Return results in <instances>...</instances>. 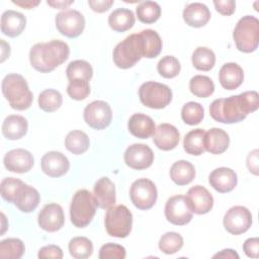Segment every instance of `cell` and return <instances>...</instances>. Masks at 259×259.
<instances>
[{"label": "cell", "mask_w": 259, "mask_h": 259, "mask_svg": "<svg viewBox=\"0 0 259 259\" xmlns=\"http://www.w3.org/2000/svg\"><path fill=\"white\" fill-rule=\"evenodd\" d=\"M244 80L243 69L236 63H227L223 65L219 72V81L227 90L237 89Z\"/></svg>", "instance_id": "4316f807"}, {"label": "cell", "mask_w": 259, "mask_h": 259, "mask_svg": "<svg viewBox=\"0 0 259 259\" xmlns=\"http://www.w3.org/2000/svg\"><path fill=\"white\" fill-rule=\"evenodd\" d=\"M112 56L114 64L120 69L135 66L144 57V41L140 32L133 33L117 44Z\"/></svg>", "instance_id": "3957f363"}, {"label": "cell", "mask_w": 259, "mask_h": 259, "mask_svg": "<svg viewBox=\"0 0 259 259\" xmlns=\"http://www.w3.org/2000/svg\"><path fill=\"white\" fill-rule=\"evenodd\" d=\"M2 93L9 105L16 110H25L30 107L33 95L26 80L19 74H8L2 81Z\"/></svg>", "instance_id": "7a4b0ae2"}, {"label": "cell", "mask_w": 259, "mask_h": 259, "mask_svg": "<svg viewBox=\"0 0 259 259\" xmlns=\"http://www.w3.org/2000/svg\"><path fill=\"white\" fill-rule=\"evenodd\" d=\"M165 217L168 222L176 226H184L192 220V211L184 195H174L166 201Z\"/></svg>", "instance_id": "4fadbf2b"}, {"label": "cell", "mask_w": 259, "mask_h": 259, "mask_svg": "<svg viewBox=\"0 0 259 259\" xmlns=\"http://www.w3.org/2000/svg\"><path fill=\"white\" fill-rule=\"evenodd\" d=\"M204 116V109L198 102L190 101L183 105L181 109L182 120L189 125H195L201 122Z\"/></svg>", "instance_id": "60d3db41"}, {"label": "cell", "mask_w": 259, "mask_h": 259, "mask_svg": "<svg viewBox=\"0 0 259 259\" xmlns=\"http://www.w3.org/2000/svg\"><path fill=\"white\" fill-rule=\"evenodd\" d=\"M233 38L240 52H254L259 44V20L252 15L240 18L235 26Z\"/></svg>", "instance_id": "5b68a950"}, {"label": "cell", "mask_w": 259, "mask_h": 259, "mask_svg": "<svg viewBox=\"0 0 259 259\" xmlns=\"http://www.w3.org/2000/svg\"><path fill=\"white\" fill-rule=\"evenodd\" d=\"M138 19L143 23H154L161 15V7L157 2L144 1L141 2L136 10Z\"/></svg>", "instance_id": "74e56055"}, {"label": "cell", "mask_w": 259, "mask_h": 259, "mask_svg": "<svg viewBox=\"0 0 259 259\" xmlns=\"http://www.w3.org/2000/svg\"><path fill=\"white\" fill-rule=\"evenodd\" d=\"M93 195L97 206L103 209H108L115 203V186L108 177L98 179L93 188Z\"/></svg>", "instance_id": "44dd1931"}, {"label": "cell", "mask_w": 259, "mask_h": 259, "mask_svg": "<svg viewBox=\"0 0 259 259\" xmlns=\"http://www.w3.org/2000/svg\"><path fill=\"white\" fill-rule=\"evenodd\" d=\"M114 1L113 0H89L88 5L90 8L98 13H102L107 11L112 5Z\"/></svg>", "instance_id": "816d5d0a"}, {"label": "cell", "mask_w": 259, "mask_h": 259, "mask_svg": "<svg viewBox=\"0 0 259 259\" xmlns=\"http://www.w3.org/2000/svg\"><path fill=\"white\" fill-rule=\"evenodd\" d=\"M90 145L88 136L82 131H72L65 139V146L68 151L75 155L85 153Z\"/></svg>", "instance_id": "d6a6232c"}, {"label": "cell", "mask_w": 259, "mask_h": 259, "mask_svg": "<svg viewBox=\"0 0 259 259\" xmlns=\"http://www.w3.org/2000/svg\"><path fill=\"white\" fill-rule=\"evenodd\" d=\"M105 229L109 236L125 238L130 235L133 226V214L123 204L113 205L106 211L104 219Z\"/></svg>", "instance_id": "52a82bcc"}, {"label": "cell", "mask_w": 259, "mask_h": 259, "mask_svg": "<svg viewBox=\"0 0 259 259\" xmlns=\"http://www.w3.org/2000/svg\"><path fill=\"white\" fill-rule=\"evenodd\" d=\"M135 20L133 11L126 8H117L108 16V24L110 28L117 32H123L131 29L135 24Z\"/></svg>", "instance_id": "f546056e"}, {"label": "cell", "mask_w": 259, "mask_h": 259, "mask_svg": "<svg viewBox=\"0 0 259 259\" xmlns=\"http://www.w3.org/2000/svg\"><path fill=\"white\" fill-rule=\"evenodd\" d=\"M25 247L23 242L17 238H9L0 242V258L18 259L24 254Z\"/></svg>", "instance_id": "8d00e7d4"}, {"label": "cell", "mask_w": 259, "mask_h": 259, "mask_svg": "<svg viewBox=\"0 0 259 259\" xmlns=\"http://www.w3.org/2000/svg\"><path fill=\"white\" fill-rule=\"evenodd\" d=\"M96 201L94 195L87 189L75 192L70 205V219L77 228L87 227L96 212Z\"/></svg>", "instance_id": "277c9868"}, {"label": "cell", "mask_w": 259, "mask_h": 259, "mask_svg": "<svg viewBox=\"0 0 259 259\" xmlns=\"http://www.w3.org/2000/svg\"><path fill=\"white\" fill-rule=\"evenodd\" d=\"M192 65L199 71H209L215 63L214 53L205 47H198L194 50L191 57Z\"/></svg>", "instance_id": "e575fe53"}, {"label": "cell", "mask_w": 259, "mask_h": 259, "mask_svg": "<svg viewBox=\"0 0 259 259\" xmlns=\"http://www.w3.org/2000/svg\"><path fill=\"white\" fill-rule=\"evenodd\" d=\"M63 97L61 93L55 89H46L38 96V106L46 112H53L62 105Z\"/></svg>", "instance_id": "ab89813d"}, {"label": "cell", "mask_w": 259, "mask_h": 259, "mask_svg": "<svg viewBox=\"0 0 259 259\" xmlns=\"http://www.w3.org/2000/svg\"><path fill=\"white\" fill-rule=\"evenodd\" d=\"M213 257H221V258H239V255L232 249H225L222 250L220 253H217L215 255H213Z\"/></svg>", "instance_id": "11a10c76"}, {"label": "cell", "mask_w": 259, "mask_h": 259, "mask_svg": "<svg viewBox=\"0 0 259 259\" xmlns=\"http://www.w3.org/2000/svg\"><path fill=\"white\" fill-rule=\"evenodd\" d=\"M40 165L42 172L50 177H61L65 175L70 168L68 158L57 151H51L45 154L41 158Z\"/></svg>", "instance_id": "ac0fdd59"}, {"label": "cell", "mask_w": 259, "mask_h": 259, "mask_svg": "<svg viewBox=\"0 0 259 259\" xmlns=\"http://www.w3.org/2000/svg\"><path fill=\"white\" fill-rule=\"evenodd\" d=\"M130 196L137 208L147 210L156 203L158 192L152 180L141 178L133 182L130 189Z\"/></svg>", "instance_id": "9c48e42d"}, {"label": "cell", "mask_w": 259, "mask_h": 259, "mask_svg": "<svg viewBox=\"0 0 259 259\" xmlns=\"http://www.w3.org/2000/svg\"><path fill=\"white\" fill-rule=\"evenodd\" d=\"M23 183L24 182H22L20 179H17L14 177L4 178L0 184L2 198L8 202L13 203L16 193Z\"/></svg>", "instance_id": "ee69618b"}, {"label": "cell", "mask_w": 259, "mask_h": 259, "mask_svg": "<svg viewBox=\"0 0 259 259\" xmlns=\"http://www.w3.org/2000/svg\"><path fill=\"white\" fill-rule=\"evenodd\" d=\"M210 186L220 193H227L232 191L238 182L237 174L234 170L227 167H220L214 169L208 176Z\"/></svg>", "instance_id": "d6986e66"}, {"label": "cell", "mask_w": 259, "mask_h": 259, "mask_svg": "<svg viewBox=\"0 0 259 259\" xmlns=\"http://www.w3.org/2000/svg\"><path fill=\"white\" fill-rule=\"evenodd\" d=\"M67 93L74 100H84L90 94L89 82L84 80L69 81Z\"/></svg>", "instance_id": "f6af8a7d"}, {"label": "cell", "mask_w": 259, "mask_h": 259, "mask_svg": "<svg viewBox=\"0 0 259 259\" xmlns=\"http://www.w3.org/2000/svg\"><path fill=\"white\" fill-rule=\"evenodd\" d=\"M180 140L178 130L170 123L159 124L153 134V141L156 147L163 151H170L176 148Z\"/></svg>", "instance_id": "ffe728a7"}, {"label": "cell", "mask_w": 259, "mask_h": 259, "mask_svg": "<svg viewBox=\"0 0 259 259\" xmlns=\"http://www.w3.org/2000/svg\"><path fill=\"white\" fill-rule=\"evenodd\" d=\"M190 92L199 98H206L214 91V84L212 80L203 75H196L189 81Z\"/></svg>", "instance_id": "d590c367"}, {"label": "cell", "mask_w": 259, "mask_h": 259, "mask_svg": "<svg viewBox=\"0 0 259 259\" xmlns=\"http://www.w3.org/2000/svg\"><path fill=\"white\" fill-rule=\"evenodd\" d=\"M194 166L186 160L177 161L170 168V178L175 184L179 186L189 184L194 179Z\"/></svg>", "instance_id": "f1b7e54d"}, {"label": "cell", "mask_w": 259, "mask_h": 259, "mask_svg": "<svg viewBox=\"0 0 259 259\" xmlns=\"http://www.w3.org/2000/svg\"><path fill=\"white\" fill-rule=\"evenodd\" d=\"M185 198L191 211L196 214L207 213L213 206L211 193L201 185H195L189 188Z\"/></svg>", "instance_id": "9a60e30c"}, {"label": "cell", "mask_w": 259, "mask_h": 259, "mask_svg": "<svg viewBox=\"0 0 259 259\" xmlns=\"http://www.w3.org/2000/svg\"><path fill=\"white\" fill-rule=\"evenodd\" d=\"M182 16L187 25L192 27H202L210 19V11L206 5L194 2L188 4L184 8Z\"/></svg>", "instance_id": "d4e9b609"}, {"label": "cell", "mask_w": 259, "mask_h": 259, "mask_svg": "<svg viewBox=\"0 0 259 259\" xmlns=\"http://www.w3.org/2000/svg\"><path fill=\"white\" fill-rule=\"evenodd\" d=\"M209 114L215 121L223 123L240 122L248 115L239 95L213 100L209 105Z\"/></svg>", "instance_id": "8992f818"}, {"label": "cell", "mask_w": 259, "mask_h": 259, "mask_svg": "<svg viewBox=\"0 0 259 259\" xmlns=\"http://www.w3.org/2000/svg\"><path fill=\"white\" fill-rule=\"evenodd\" d=\"M244 253L250 258L259 257V239L258 238H249L243 244Z\"/></svg>", "instance_id": "681fc988"}, {"label": "cell", "mask_w": 259, "mask_h": 259, "mask_svg": "<svg viewBox=\"0 0 259 259\" xmlns=\"http://www.w3.org/2000/svg\"><path fill=\"white\" fill-rule=\"evenodd\" d=\"M224 227L232 235H241L247 232L252 225L250 210L242 205L231 207L224 215Z\"/></svg>", "instance_id": "7c38bea8"}, {"label": "cell", "mask_w": 259, "mask_h": 259, "mask_svg": "<svg viewBox=\"0 0 259 259\" xmlns=\"http://www.w3.org/2000/svg\"><path fill=\"white\" fill-rule=\"evenodd\" d=\"M59 32L69 38L79 36L85 28V18L82 13L74 9L59 12L55 18Z\"/></svg>", "instance_id": "30bf717a"}, {"label": "cell", "mask_w": 259, "mask_h": 259, "mask_svg": "<svg viewBox=\"0 0 259 259\" xmlns=\"http://www.w3.org/2000/svg\"><path fill=\"white\" fill-rule=\"evenodd\" d=\"M139 97L145 106L154 109H162L171 102L172 91L165 84L149 81L140 86Z\"/></svg>", "instance_id": "ba28073f"}, {"label": "cell", "mask_w": 259, "mask_h": 259, "mask_svg": "<svg viewBox=\"0 0 259 259\" xmlns=\"http://www.w3.org/2000/svg\"><path fill=\"white\" fill-rule=\"evenodd\" d=\"M69 252L76 259H85L92 255L93 244L86 237H75L69 242Z\"/></svg>", "instance_id": "f35d334b"}, {"label": "cell", "mask_w": 259, "mask_h": 259, "mask_svg": "<svg viewBox=\"0 0 259 259\" xmlns=\"http://www.w3.org/2000/svg\"><path fill=\"white\" fill-rule=\"evenodd\" d=\"M38 226L46 232H57L64 226L65 215L63 208L58 203L46 204L37 217Z\"/></svg>", "instance_id": "2e32d148"}, {"label": "cell", "mask_w": 259, "mask_h": 259, "mask_svg": "<svg viewBox=\"0 0 259 259\" xmlns=\"http://www.w3.org/2000/svg\"><path fill=\"white\" fill-rule=\"evenodd\" d=\"M204 135L205 131L202 128H195L187 133L183 140V148L185 152L193 156L202 155L205 152Z\"/></svg>", "instance_id": "4dcf8cb0"}, {"label": "cell", "mask_w": 259, "mask_h": 259, "mask_svg": "<svg viewBox=\"0 0 259 259\" xmlns=\"http://www.w3.org/2000/svg\"><path fill=\"white\" fill-rule=\"evenodd\" d=\"M125 256L126 251L124 247L114 243H106L99 250L100 259H124Z\"/></svg>", "instance_id": "bcb514c9"}, {"label": "cell", "mask_w": 259, "mask_h": 259, "mask_svg": "<svg viewBox=\"0 0 259 259\" xmlns=\"http://www.w3.org/2000/svg\"><path fill=\"white\" fill-rule=\"evenodd\" d=\"M123 159L128 167L136 170H143L153 164L154 153L145 144H133L125 150Z\"/></svg>", "instance_id": "5bb4252c"}, {"label": "cell", "mask_w": 259, "mask_h": 259, "mask_svg": "<svg viewBox=\"0 0 259 259\" xmlns=\"http://www.w3.org/2000/svg\"><path fill=\"white\" fill-rule=\"evenodd\" d=\"M3 163L5 168L10 172L25 173L32 168L34 159L27 150L14 149L5 154Z\"/></svg>", "instance_id": "e0dca14e"}, {"label": "cell", "mask_w": 259, "mask_h": 259, "mask_svg": "<svg viewBox=\"0 0 259 259\" xmlns=\"http://www.w3.org/2000/svg\"><path fill=\"white\" fill-rule=\"evenodd\" d=\"M159 249L165 254H174L183 246V238L176 232H167L159 240Z\"/></svg>", "instance_id": "b9f144b4"}, {"label": "cell", "mask_w": 259, "mask_h": 259, "mask_svg": "<svg viewBox=\"0 0 259 259\" xmlns=\"http://www.w3.org/2000/svg\"><path fill=\"white\" fill-rule=\"evenodd\" d=\"M38 258H55L61 259L63 258V251L59 246L56 245H48L39 249Z\"/></svg>", "instance_id": "c3c4849f"}, {"label": "cell", "mask_w": 259, "mask_h": 259, "mask_svg": "<svg viewBox=\"0 0 259 259\" xmlns=\"http://www.w3.org/2000/svg\"><path fill=\"white\" fill-rule=\"evenodd\" d=\"M25 25L26 18L20 12L6 10L1 16V31L9 37H16L21 34Z\"/></svg>", "instance_id": "603a6c76"}, {"label": "cell", "mask_w": 259, "mask_h": 259, "mask_svg": "<svg viewBox=\"0 0 259 259\" xmlns=\"http://www.w3.org/2000/svg\"><path fill=\"white\" fill-rule=\"evenodd\" d=\"M48 5L52 6L53 8H57V9H64L67 8L69 5H71L72 3H74V0H70V1H47Z\"/></svg>", "instance_id": "9f6ffc18"}, {"label": "cell", "mask_w": 259, "mask_h": 259, "mask_svg": "<svg viewBox=\"0 0 259 259\" xmlns=\"http://www.w3.org/2000/svg\"><path fill=\"white\" fill-rule=\"evenodd\" d=\"M157 70L162 77L171 79L179 74L181 70V65L178 59H176L175 57L165 56L159 61L157 65Z\"/></svg>", "instance_id": "7bdbcfd3"}, {"label": "cell", "mask_w": 259, "mask_h": 259, "mask_svg": "<svg viewBox=\"0 0 259 259\" xmlns=\"http://www.w3.org/2000/svg\"><path fill=\"white\" fill-rule=\"evenodd\" d=\"M130 133L139 139H148L155 133V121L149 115L144 113L133 114L127 122Z\"/></svg>", "instance_id": "cb8c5ba5"}, {"label": "cell", "mask_w": 259, "mask_h": 259, "mask_svg": "<svg viewBox=\"0 0 259 259\" xmlns=\"http://www.w3.org/2000/svg\"><path fill=\"white\" fill-rule=\"evenodd\" d=\"M230 145L229 135L222 128L212 127L205 132L204 149L213 155L223 154Z\"/></svg>", "instance_id": "484cf974"}, {"label": "cell", "mask_w": 259, "mask_h": 259, "mask_svg": "<svg viewBox=\"0 0 259 259\" xmlns=\"http://www.w3.org/2000/svg\"><path fill=\"white\" fill-rule=\"evenodd\" d=\"M12 3L16 4L17 6H20L23 9H32L35 6H37L40 1L39 0H13Z\"/></svg>", "instance_id": "db71d44e"}, {"label": "cell", "mask_w": 259, "mask_h": 259, "mask_svg": "<svg viewBox=\"0 0 259 259\" xmlns=\"http://www.w3.org/2000/svg\"><path fill=\"white\" fill-rule=\"evenodd\" d=\"M39 200L38 191L34 187L23 183L18 189L13 203L20 211L31 212L37 207Z\"/></svg>", "instance_id": "7402d4cb"}, {"label": "cell", "mask_w": 259, "mask_h": 259, "mask_svg": "<svg viewBox=\"0 0 259 259\" xmlns=\"http://www.w3.org/2000/svg\"><path fill=\"white\" fill-rule=\"evenodd\" d=\"M70 55L69 46L60 39L35 44L29 52L30 65L40 73H49L62 65Z\"/></svg>", "instance_id": "6da1fadb"}, {"label": "cell", "mask_w": 259, "mask_h": 259, "mask_svg": "<svg viewBox=\"0 0 259 259\" xmlns=\"http://www.w3.org/2000/svg\"><path fill=\"white\" fill-rule=\"evenodd\" d=\"M215 10L220 12L223 15H232L235 10H236V2L234 0H219V1H213Z\"/></svg>", "instance_id": "f907efd6"}, {"label": "cell", "mask_w": 259, "mask_h": 259, "mask_svg": "<svg viewBox=\"0 0 259 259\" xmlns=\"http://www.w3.org/2000/svg\"><path fill=\"white\" fill-rule=\"evenodd\" d=\"M84 120L94 130H104L112 119L110 105L102 100H95L89 103L84 109Z\"/></svg>", "instance_id": "8fae6325"}, {"label": "cell", "mask_w": 259, "mask_h": 259, "mask_svg": "<svg viewBox=\"0 0 259 259\" xmlns=\"http://www.w3.org/2000/svg\"><path fill=\"white\" fill-rule=\"evenodd\" d=\"M243 108L247 114L254 112L259 107V95L256 91H246L239 94Z\"/></svg>", "instance_id": "7dc6e473"}, {"label": "cell", "mask_w": 259, "mask_h": 259, "mask_svg": "<svg viewBox=\"0 0 259 259\" xmlns=\"http://www.w3.org/2000/svg\"><path fill=\"white\" fill-rule=\"evenodd\" d=\"M28 130V122L24 116L8 115L2 123V134L7 140H18L24 137Z\"/></svg>", "instance_id": "83f0119b"}, {"label": "cell", "mask_w": 259, "mask_h": 259, "mask_svg": "<svg viewBox=\"0 0 259 259\" xmlns=\"http://www.w3.org/2000/svg\"><path fill=\"white\" fill-rule=\"evenodd\" d=\"M144 41V58H156L162 50V39L157 31L144 29L140 32Z\"/></svg>", "instance_id": "1f68e13d"}, {"label": "cell", "mask_w": 259, "mask_h": 259, "mask_svg": "<svg viewBox=\"0 0 259 259\" xmlns=\"http://www.w3.org/2000/svg\"><path fill=\"white\" fill-rule=\"evenodd\" d=\"M66 75L69 81L84 80L89 82L93 76V69L88 62L83 60H76L68 65L66 69Z\"/></svg>", "instance_id": "836d02e7"}, {"label": "cell", "mask_w": 259, "mask_h": 259, "mask_svg": "<svg viewBox=\"0 0 259 259\" xmlns=\"http://www.w3.org/2000/svg\"><path fill=\"white\" fill-rule=\"evenodd\" d=\"M247 166L250 172L257 175L258 174V150H253L249 153L247 157Z\"/></svg>", "instance_id": "f5cc1de1"}]
</instances>
